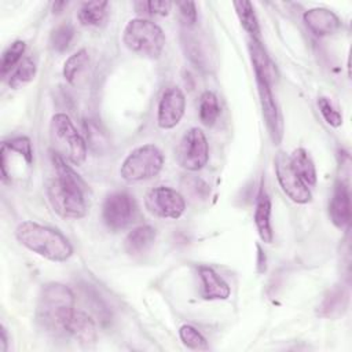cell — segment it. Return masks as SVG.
Returning a JSON list of instances; mask_svg holds the SVG:
<instances>
[{
    "mask_svg": "<svg viewBox=\"0 0 352 352\" xmlns=\"http://www.w3.org/2000/svg\"><path fill=\"white\" fill-rule=\"evenodd\" d=\"M249 52H250L252 65H253L254 72L265 76L268 78V81L271 82L274 69H272V65L270 62V58H268L261 41L257 38H249Z\"/></svg>",
    "mask_w": 352,
    "mask_h": 352,
    "instance_id": "d4e9b609",
    "label": "cell"
},
{
    "mask_svg": "<svg viewBox=\"0 0 352 352\" xmlns=\"http://www.w3.org/2000/svg\"><path fill=\"white\" fill-rule=\"evenodd\" d=\"M179 336H180L182 342L187 348H190V349H195V351H206V349H209L206 338L194 326L183 324L179 329Z\"/></svg>",
    "mask_w": 352,
    "mask_h": 352,
    "instance_id": "f546056e",
    "label": "cell"
},
{
    "mask_svg": "<svg viewBox=\"0 0 352 352\" xmlns=\"http://www.w3.org/2000/svg\"><path fill=\"white\" fill-rule=\"evenodd\" d=\"M144 206L148 213L157 217L176 220L182 217L186 210V199L172 187L157 186L147 191Z\"/></svg>",
    "mask_w": 352,
    "mask_h": 352,
    "instance_id": "ba28073f",
    "label": "cell"
},
{
    "mask_svg": "<svg viewBox=\"0 0 352 352\" xmlns=\"http://www.w3.org/2000/svg\"><path fill=\"white\" fill-rule=\"evenodd\" d=\"M3 144L12 153L19 154L28 165L33 164V148H32V143H30L29 138L16 136V138L10 139L8 142H4Z\"/></svg>",
    "mask_w": 352,
    "mask_h": 352,
    "instance_id": "1f68e13d",
    "label": "cell"
},
{
    "mask_svg": "<svg viewBox=\"0 0 352 352\" xmlns=\"http://www.w3.org/2000/svg\"><path fill=\"white\" fill-rule=\"evenodd\" d=\"M84 131H85V138L84 139L87 142V146L92 151H95L98 154H102L107 150V146H109L107 136L95 121L85 120Z\"/></svg>",
    "mask_w": 352,
    "mask_h": 352,
    "instance_id": "83f0119b",
    "label": "cell"
},
{
    "mask_svg": "<svg viewBox=\"0 0 352 352\" xmlns=\"http://www.w3.org/2000/svg\"><path fill=\"white\" fill-rule=\"evenodd\" d=\"M329 216L337 228H346L351 223V195L348 184L338 180L329 202Z\"/></svg>",
    "mask_w": 352,
    "mask_h": 352,
    "instance_id": "4fadbf2b",
    "label": "cell"
},
{
    "mask_svg": "<svg viewBox=\"0 0 352 352\" xmlns=\"http://www.w3.org/2000/svg\"><path fill=\"white\" fill-rule=\"evenodd\" d=\"M179 164L191 172L202 169L209 161V144L205 133L197 128H190L179 144Z\"/></svg>",
    "mask_w": 352,
    "mask_h": 352,
    "instance_id": "9c48e42d",
    "label": "cell"
},
{
    "mask_svg": "<svg viewBox=\"0 0 352 352\" xmlns=\"http://www.w3.org/2000/svg\"><path fill=\"white\" fill-rule=\"evenodd\" d=\"M274 164L276 179L282 191L296 204H308L312 199L311 190L293 170L289 155L285 153H278Z\"/></svg>",
    "mask_w": 352,
    "mask_h": 352,
    "instance_id": "30bf717a",
    "label": "cell"
},
{
    "mask_svg": "<svg viewBox=\"0 0 352 352\" xmlns=\"http://www.w3.org/2000/svg\"><path fill=\"white\" fill-rule=\"evenodd\" d=\"M138 216V204L126 191H116L106 197L102 206L103 223L113 231H120L132 224Z\"/></svg>",
    "mask_w": 352,
    "mask_h": 352,
    "instance_id": "52a82bcc",
    "label": "cell"
},
{
    "mask_svg": "<svg viewBox=\"0 0 352 352\" xmlns=\"http://www.w3.org/2000/svg\"><path fill=\"white\" fill-rule=\"evenodd\" d=\"M74 293L63 283L52 282L43 286L36 308L37 322L55 334H65V327L74 312Z\"/></svg>",
    "mask_w": 352,
    "mask_h": 352,
    "instance_id": "7a4b0ae2",
    "label": "cell"
},
{
    "mask_svg": "<svg viewBox=\"0 0 352 352\" xmlns=\"http://www.w3.org/2000/svg\"><path fill=\"white\" fill-rule=\"evenodd\" d=\"M198 272L202 283V297L205 300H227L230 297V286L213 268L202 265L198 268Z\"/></svg>",
    "mask_w": 352,
    "mask_h": 352,
    "instance_id": "e0dca14e",
    "label": "cell"
},
{
    "mask_svg": "<svg viewBox=\"0 0 352 352\" xmlns=\"http://www.w3.org/2000/svg\"><path fill=\"white\" fill-rule=\"evenodd\" d=\"M305 26L318 37L334 34L341 28L340 18L329 8L316 7L307 10L302 15Z\"/></svg>",
    "mask_w": 352,
    "mask_h": 352,
    "instance_id": "5bb4252c",
    "label": "cell"
},
{
    "mask_svg": "<svg viewBox=\"0 0 352 352\" xmlns=\"http://www.w3.org/2000/svg\"><path fill=\"white\" fill-rule=\"evenodd\" d=\"M186 111V96L179 87H168L158 102L157 124L161 129L175 128Z\"/></svg>",
    "mask_w": 352,
    "mask_h": 352,
    "instance_id": "7c38bea8",
    "label": "cell"
},
{
    "mask_svg": "<svg viewBox=\"0 0 352 352\" xmlns=\"http://www.w3.org/2000/svg\"><path fill=\"white\" fill-rule=\"evenodd\" d=\"M176 7L180 11V15L183 21L188 25L192 26L197 22V6L192 1H179L176 3Z\"/></svg>",
    "mask_w": 352,
    "mask_h": 352,
    "instance_id": "e575fe53",
    "label": "cell"
},
{
    "mask_svg": "<svg viewBox=\"0 0 352 352\" xmlns=\"http://www.w3.org/2000/svg\"><path fill=\"white\" fill-rule=\"evenodd\" d=\"M348 293L344 287H334L327 292L320 305L318 307V315L323 318H338L346 311Z\"/></svg>",
    "mask_w": 352,
    "mask_h": 352,
    "instance_id": "ffe728a7",
    "label": "cell"
},
{
    "mask_svg": "<svg viewBox=\"0 0 352 352\" xmlns=\"http://www.w3.org/2000/svg\"><path fill=\"white\" fill-rule=\"evenodd\" d=\"M257 250H258V253H257V271L261 274L267 268V258H265V253H264V250L260 245H257Z\"/></svg>",
    "mask_w": 352,
    "mask_h": 352,
    "instance_id": "d590c367",
    "label": "cell"
},
{
    "mask_svg": "<svg viewBox=\"0 0 352 352\" xmlns=\"http://www.w3.org/2000/svg\"><path fill=\"white\" fill-rule=\"evenodd\" d=\"M254 224L260 239L264 243H271L274 239V231L271 226V199L263 184L257 194L254 208Z\"/></svg>",
    "mask_w": 352,
    "mask_h": 352,
    "instance_id": "2e32d148",
    "label": "cell"
},
{
    "mask_svg": "<svg viewBox=\"0 0 352 352\" xmlns=\"http://www.w3.org/2000/svg\"><path fill=\"white\" fill-rule=\"evenodd\" d=\"M220 103L214 92L212 91H205L199 96V103H198V116L201 122L205 126H213L220 116Z\"/></svg>",
    "mask_w": 352,
    "mask_h": 352,
    "instance_id": "cb8c5ba5",
    "label": "cell"
},
{
    "mask_svg": "<svg viewBox=\"0 0 352 352\" xmlns=\"http://www.w3.org/2000/svg\"><path fill=\"white\" fill-rule=\"evenodd\" d=\"M256 77V84H257V91H258V98H260V104L263 110V117L265 120V125L268 129V133L275 144H279L283 136V122L282 117L278 109V104L274 99L272 91H271V82L268 78L260 73L254 72Z\"/></svg>",
    "mask_w": 352,
    "mask_h": 352,
    "instance_id": "8fae6325",
    "label": "cell"
},
{
    "mask_svg": "<svg viewBox=\"0 0 352 352\" xmlns=\"http://www.w3.org/2000/svg\"><path fill=\"white\" fill-rule=\"evenodd\" d=\"M67 3L66 1H55L54 6H52V10H54V14H59L62 11V8L66 6Z\"/></svg>",
    "mask_w": 352,
    "mask_h": 352,
    "instance_id": "74e56055",
    "label": "cell"
},
{
    "mask_svg": "<svg viewBox=\"0 0 352 352\" xmlns=\"http://www.w3.org/2000/svg\"><path fill=\"white\" fill-rule=\"evenodd\" d=\"M88 66H89V54L85 48H81L73 55H70L63 63L62 73L65 80L73 87L80 85L81 80L85 76V72L88 70Z\"/></svg>",
    "mask_w": 352,
    "mask_h": 352,
    "instance_id": "d6986e66",
    "label": "cell"
},
{
    "mask_svg": "<svg viewBox=\"0 0 352 352\" xmlns=\"http://www.w3.org/2000/svg\"><path fill=\"white\" fill-rule=\"evenodd\" d=\"M15 236L22 246L50 261L62 263L73 254V246L62 232L34 221H22Z\"/></svg>",
    "mask_w": 352,
    "mask_h": 352,
    "instance_id": "3957f363",
    "label": "cell"
},
{
    "mask_svg": "<svg viewBox=\"0 0 352 352\" xmlns=\"http://www.w3.org/2000/svg\"><path fill=\"white\" fill-rule=\"evenodd\" d=\"M107 1H87L80 7L77 12V19L82 26H100L107 18Z\"/></svg>",
    "mask_w": 352,
    "mask_h": 352,
    "instance_id": "7402d4cb",
    "label": "cell"
},
{
    "mask_svg": "<svg viewBox=\"0 0 352 352\" xmlns=\"http://www.w3.org/2000/svg\"><path fill=\"white\" fill-rule=\"evenodd\" d=\"M235 12L238 15V19L242 25V28L249 33L250 38L260 40V25L253 8V4L250 1L242 0L232 3Z\"/></svg>",
    "mask_w": 352,
    "mask_h": 352,
    "instance_id": "603a6c76",
    "label": "cell"
},
{
    "mask_svg": "<svg viewBox=\"0 0 352 352\" xmlns=\"http://www.w3.org/2000/svg\"><path fill=\"white\" fill-rule=\"evenodd\" d=\"M8 337L6 333V329L1 326L0 329V352H6L7 351V345H8Z\"/></svg>",
    "mask_w": 352,
    "mask_h": 352,
    "instance_id": "8d00e7d4",
    "label": "cell"
},
{
    "mask_svg": "<svg viewBox=\"0 0 352 352\" xmlns=\"http://www.w3.org/2000/svg\"><path fill=\"white\" fill-rule=\"evenodd\" d=\"M65 334L73 337L80 344H94L96 341V326L88 314L74 309L65 327Z\"/></svg>",
    "mask_w": 352,
    "mask_h": 352,
    "instance_id": "9a60e30c",
    "label": "cell"
},
{
    "mask_svg": "<svg viewBox=\"0 0 352 352\" xmlns=\"http://www.w3.org/2000/svg\"><path fill=\"white\" fill-rule=\"evenodd\" d=\"M157 236L155 228L151 226L135 227L124 239V249L129 256H140L146 253L154 243Z\"/></svg>",
    "mask_w": 352,
    "mask_h": 352,
    "instance_id": "ac0fdd59",
    "label": "cell"
},
{
    "mask_svg": "<svg viewBox=\"0 0 352 352\" xmlns=\"http://www.w3.org/2000/svg\"><path fill=\"white\" fill-rule=\"evenodd\" d=\"M55 177L48 186V199L54 210L65 219H81L87 214L85 186L80 176L59 154L52 153Z\"/></svg>",
    "mask_w": 352,
    "mask_h": 352,
    "instance_id": "6da1fadb",
    "label": "cell"
},
{
    "mask_svg": "<svg viewBox=\"0 0 352 352\" xmlns=\"http://www.w3.org/2000/svg\"><path fill=\"white\" fill-rule=\"evenodd\" d=\"M25 50H26V43L22 40H15L7 47V50L1 55V62H0V74L3 78H6V76L11 73V70L16 65L21 63L19 60L25 54Z\"/></svg>",
    "mask_w": 352,
    "mask_h": 352,
    "instance_id": "4316f807",
    "label": "cell"
},
{
    "mask_svg": "<svg viewBox=\"0 0 352 352\" xmlns=\"http://www.w3.org/2000/svg\"><path fill=\"white\" fill-rule=\"evenodd\" d=\"M50 135L54 153L73 165H82L87 160V142L77 131L70 117L65 113H56L50 122Z\"/></svg>",
    "mask_w": 352,
    "mask_h": 352,
    "instance_id": "277c9868",
    "label": "cell"
},
{
    "mask_svg": "<svg viewBox=\"0 0 352 352\" xmlns=\"http://www.w3.org/2000/svg\"><path fill=\"white\" fill-rule=\"evenodd\" d=\"M37 73V65L33 58H25L21 63L14 69L8 78V85L12 89H19L21 87L30 82Z\"/></svg>",
    "mask_w": 352,
    "mask_h": 352,
    "instance_id": "484cf974",
    "label": "cell"
},
{
    "mask_svg": "<svg viewBox=\"0 0 352 352\" xmlns=\"http://www.w3.org/2000/svg\"><path fill=\"white\" fill-rule=\"evenodd\" d=\"M187 184H186V190L194 197V198H201V199H205L209 192H210V188L209 186L199 177H187L186 179Z\"/></svg>",
    "mask_w": 352,
    "mask_h": 352,
    "instance_id": "836d02e7",
    "label": "cell"
},
{
    "mask_svg": "<svg viewBox=\"0 0 352 352\" xmlns=\"http://www.w3.org/2000/svg\"><path fill=\"white\" fill-rule=\"evenodd\" d=\"M290 165L293 170L300 176V179L307 184V186H315L316 184V168L315 164L308 154V151L302 147H298L293 150V153L289 155Z\"/></svg>",
    "mask_w": 352,
    "mask_h": 352,
    "instance_id": "44dd1931",
    "label": "cell"
},
{
    "mask_svg": "<svg viewBox=\"0 0 352 352\" xmlns=\"http://www.w3.org/2000/svg\"><path fill=\"white\" fill-rule=\"evenodd\" d=\"M122 41L129 51L148 59H157L165 47V33L150 19L133 18L124 28Z\"/></svg>",
    "mask_w": 352,
    "mask_h": 352,
    "instance_id": "5b68a950",
    "label": "cell"
},
{
    "mask_svg": "<svg viewBox=\"0 0 352 352\" xmlns=\"http://www.w3.org/2000/svg\"><path fill=\"white\" fill-rule=\"evenodd\" d=\"M173 7V3L169 0H151V1H138L135 3L136 12L147 15L166 16Z\"/></svg>",
    "mask_w": 352,
    "mask_h": 352,
    "instance_id": "4dcf8cb0",
    "label": "cell"
},
{
    "mask_svg": "<svg viewBox=\"0 0 352 352\" xmlns=\"http://www.w3.org/2000/svg\"><path fill=\"white\" fill-rule=\"evenodd\" d=\"M165 158L155 144H143L132 150L121 164L120 175L126 182H143L157 176Z\"/></svg>",
    "mask_w": 352,
    "mask_h": 352,
    "instance_id": "8992f818",
    "label": "cell"
},
{
    "mask_svg": "<svg viewBox=\"0 0 352 352\" xmlns=\"http://www.w3.org/2000/svg\"><path fill=\"white\" fill-rule=\"evenodd\" d=\"M318 107H319V111L322 114V117L324 118V121L333 126V128H338L342 125V116L341 113L333 106V103L324 98V96H320L318 99Z\"/></svg>",
    "mask_w": 352,
    "mask_h": 352,
    "instance_id": "d6a6232c",
    "label": "cell"
},
{
    "mask_svg": "<svg viewBox=\"0 0 352 352\" xmlns=\"http://www.w3.org/2000/svg\"><path fill=\"white\" fill-rule=\"evenodd\" d=\"M74 38V28L72 23L65 22L58 25L50 34V47L55 52H65Z\"/></svg>",
    "mask_w": 352,
    "mask_h": 352,
    "instance_id": "f1b7e54d",
    "label": "cell"
}]
</instances>
